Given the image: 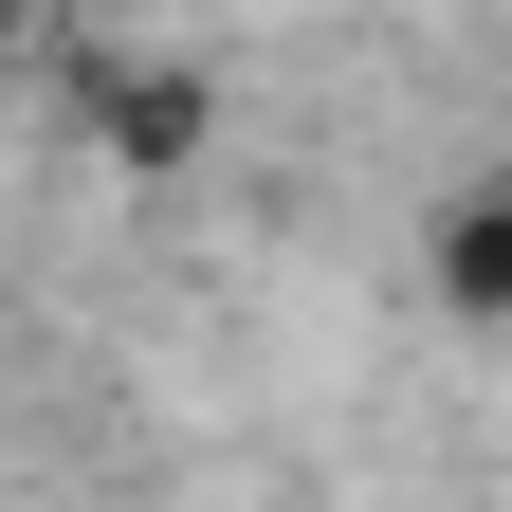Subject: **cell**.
Segmentation results:
<instances>
[{
  "label": "cell",
  "mask_w": 512,
  "mask_h": 512,
  "mask_svg": "<svg viewBox=\"0 0 512 512\" xmlns=\"http://www.w3.org/2000/svg\"><path fill=\"white\" fill-rule=\"evenodd\" d=\"M439 293H458V311H512V183H476V202L439 220Z\"/></svg>",
  "instance_id": "6da1fadb"
},
{
  "label": "cell",
  "mask_w": 512,
  "mask_h": 512,
  "mask_svg": "<svg viewBox=\"0 0 512 512\" xmlns=\"http://www.w3.org/2000/svg\"><path fill=\"white\" fill-rule=\"evenodd\" d=\"M19 19H37V0H0V55H19Z\"/></svg>",
  "instance_id": "7a4b0ae2"
}]
</instances>
